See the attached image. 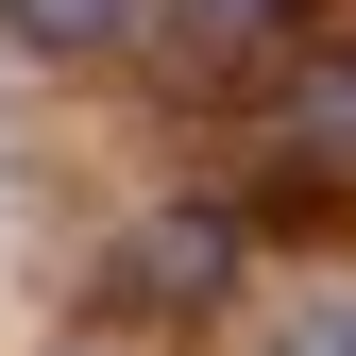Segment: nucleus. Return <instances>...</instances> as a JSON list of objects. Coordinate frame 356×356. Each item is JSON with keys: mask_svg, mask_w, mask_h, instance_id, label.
Returning a JSON list of instances; mask_svg holds the SVG:
<instances>
[{"mask_svg": "<svg viewBox=\"0 0 356 356\" xmlns=\"http://www.w3.org/2000/svg\"><path fill=\"white\" fill-rule=\"evenodd\" d=\"M170 17H187L204 51H272V34H305V0H170Z\"/></svg>", "mask_w": 356, "mask_h": 356, "instance_id": "obj_4", "label": "nucleus"}, {"mask_svg": "<svg viewBox=\"0 0 356 356\" xmlns=\"http://www.w3.org/2000/svg\"><path fill=\"white\" fill-rule=\"evenodd\" d=\"M153 17H170V0H0V34H17V51H68V68L85 51H136Z\"/></svg>", "mask_w": 356, "mask_h": 356, "instance_id": "obj_3", "label": "nucleus"}, {"mask_svg": "<svg viewBox=\"0 0 356 356\" xmlns=\"http://www.w3.org/2000/svg\"><path fill=\"white\" fill-rule=\"evenodd\" d=\"M238 272H254V220L238 204H153L136 238L102 254V305H119V323H204Z\"/></svg>", "mask_w": 356, "mask_h": 356, "instance_id": "obj_1", "label": "nucleus"}, {"mask_svg": "<svg viewBox=\"0 0 356 356\" xmlns=\"http://www.w3.org/2000/svg\"><path fill=\"white\" fill-rule=\"evenodd\" d=\"M272 136H289V153H339V170H356V51H339V34L272 68Z\"/></svg>", "mask_w": 356, "mask_h": 356, "instance_id": "obj_2", "label": "nucleus"}, {"mask_svg": "<svg viewBox=\"0 0 356 356\" xmlns=\"http://www.w3.org/2000/svg\"><path fill=\"white\" fill-rule=\"evenodd\" d=\"M289 356H356V289H339V305H305V323H289Z\"/></svg>", "mask_w": 356, "mask_h": 356, "instance_id": "obj_5", "label": "nucleus"}]
</instances>
